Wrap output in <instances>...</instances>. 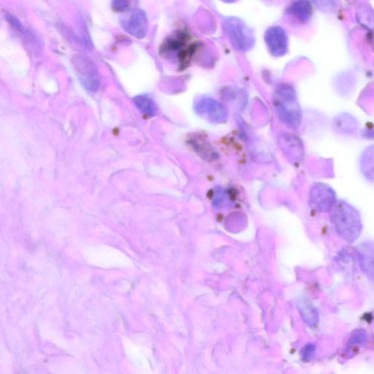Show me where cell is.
I'll return each instance as SVG.
<instances>
[{
	"instance_id": "cell-4",
	"label": "cell",
	"mask_w": 374,
	"mask_h": 374,
	"mask_svg": "<svg viewBox=\"0 0 374 374\" xmlns=\"http://www.w3.org/2000/svg\"><path fill=\"white\" fill-rule=\"evenodd\" d=\"M311 202L317 210L328 213L337 201L334 191L327 185L319 184L315 185L312 190Z\"/></svg>"
},
{
	"instance_id": "cell-6",
	"label": "cell",
	"mask_w": 374,
	"mask_h": 374,
	"mask_svg": "<svg viewBox=\"0 0 374 374\" xmlns=\"http://www.w3.org/2000/svg\"><path fill=\"white\" fill-rule=\"evenodd\" d=\"M265 41L271 54L275 57L284 55L287 50V37L280 27L269 28L265 36Z\"/></svg>"
},
{
	"instance_id": "cell-11",
	"label": "cell",
	"mask_w": 374,
	"mask_h": 374,
	"mask_svg": "<svg viewBox=\"0 0 374 374\" xmlns=\"http://www.w3.org/2000/svg\"><path fill=\"white\" fill-rule=\"evenodd\" d=\"M288 13L297 19L305 20L308 17V6L305 0H297L289 6Z\"/></svg>"
},
{
	"instance_id": "cell-2",
	"label": "cell",
	"mask_w": 374,
	"mask_h": 374,
	"mask_svg": "<svg viewBox=\"0 0 374 374\" xmlns=\"http://www.w3.org/2000/svg\"><path fill=\"white\" fill-rule=\"evenodd\" d=\"M274 104L282 121L292 128L299 126L302 113L294 89L285 85L280 87L275 92Z\"/></svg>"
},
{
	"instance_id": "cell-15",
	"label": "cell",
	"mask_w": 374,
	"mask_h": 374,
	"mask_svg": "<svg viewBox=\"0 0 374 374\" xmlns=\"http://www.w3.org/2000/svg\"><path fill=\"white\" fill-rule=\"evenodd\" d=\"M130 2L131 0H113L112 7L116 11L124 12L129 8Z\"/></svg>"
},
{
	"instance_id": "cell-5",
	"label": "cell",
	"mask_w": 374,
	"mask_h": 374,
	"mask_svg": "<svg viewBox=\"0 0 374 374\" xmlns=\"http://www.w3.org/2000/svg\"><path fill=\"white\" fill-rule=\"evenodd\" d=\"M73 63L81 81L89 89L94 90L99 85V75L94 63L84 56H76L73 59Z\"/></svg>"
},
{
	"instance_id": "cell-16",
	"label": "cell",
	"mask_w": 374,
	"mask_h": 374,
	"mask_svg": "<svg viewBox=\"0 0 374 374\" xmlns=\"http://www.w3.org/2000/svg\"><path fill=\"white\" fill-rule=\"evenodd\" d=\"M315 346L310 345L307 347L305 352V357H308V359H310L312 356L313 355V353L315 352Z\"/></svg>"
},
{
	"instance_id": "cell-9",
	"label": "cell",
	"mask_w": 374,
	"mask_h": 374,
	"mask_svg": "<svg viewBox=\"0 0 374 374\" xmlns=\"http://www.w3.org/2000/svg\"><path fill=\"white\" fill-rule=\"evenodd\" d=\"M196 110L201 115H206L209 119L215 122L224 121L226 118L225 108L214 100H202L198 103Z\"/></svg>"
},
{
	"instance_id": "cell-13",
	"label": "cell",
	"mask_w": 374,
	"mask_h": 374,
	"mask_svg": "<svg viewBox=\"0 0 374 374\" xmlns=\"http://www.w3.org/2000/svg\"><path fill=\"white\" fill-rule=\"evenodd\" d=\"M135 103L138 108L145 115L152 116L155 111V106L153 101L145 96H137Z\"/></svg>"
},
{
	"instance_id": "cell-14",
	"label": "cell",
	"mask_w": 374,
	"mask_h": 374,
	"mask_svg": "<svg viewBox=\"0 0 374 374\" xmlns=\"http://www.w3.org/2000/svg\"><path fill=\"white\" fill-rule=\"evenodd\" d=\"M368 336L364 330H356L352 333L347 344L348 347L364 346L367 344Z\"/></svg>"
},
{
	"instance_id": "cell-12",
	"label": "cell",
	"mask_w": 374,
	"mask_h": 374,
	"mask_svg": "<svg viewBox=\"0 0 374 374\" xmlns=\"http://www.w3.org/2000/svg\"><path fill=\"white\" fill-rule=\"evenodd\" d=\"M301 311L305 321L311 325V326H316L319 322V315L316 308L308 302L302 303Z\"/></svg>"
},
{
	"instance_id": "cell-7",
	"label": "cell",
	"mask_w": 374,
	"mask_h": 374,
	"mask_svg": "<svg viewBox=\"0 0 374 374\" xmlns=\"http://www.w3.org/2000/svg\"><path fill=\"white\" fill-rule=\"evenodd\" d=\"M357 259L368 279L374 283V242L366 240L356 248Z\"/></svg>"
},
{
	"instance_id": "cell-17",
	"label": "cell",
	"mask_w": 374,
	"mask_h": 374,
	"mask_svg": "<svg viewBox=\"0 0 374 374\" xmlns=\"http://www.w3.org/2000/svg\"><path fill=\"white\" fill-rule=\"evenodd\" d=\"M222 1L226 2V3H232L235 1V0H222Z\"/></svg>"
},
{
	"instance_id": "cell-3",
	"label": "cell",
	"mask_w": 374,
	"mask_h": 374,
	"mask_svg": "<svg viewBox=\"0 0 374 374\" xmlns=\"http://www.w3.org/2000/svg\"><path fill=\"white\" fill-rule=\"evenodd\" d=\"M224 27L227 35L238 50H249L253 43V37L245 24L238 20L230 19L226 21Z\"/></svg>"
},
{
	"instance_id": "cell-10",
	"label": "cell",
	"mask_w": 374,
	"mask_h": 374,
	"mask_svg": "<svg viewBox=\"0 0 374 374\" xmlns=\"http://www.w3.org/2000/svg\"><path fill=\"white\" fill-rule=\"evenodd\" d=\"M361 169L367 180L374 182V145L370 146L362 154Z\"/></svg>"
},
{
	"instance_id": "cell-8",
	"label": "cell",
	"mask_w": 374,
	"mask_h": 374,
	"mask_svg": "<svg viewBox=\"0 0 374 374\" xmlns=\"http://www.w3.org/2000/svg\"><path fill=\"white\" fill-rule=\"evenodd\" d=\"M124 29L132 36L143 38L148 29V20L145 12L141 10L134 11L124 24Z\"/></svg>"
},
{
	"instance_id": "cell-1",
	"label": "cell",
	"mask_w": 374,
	"mask_h": 374,
	"mask_svg": "<svg viewBox=\"0 0 374 374\" xmlns=\"http://www.w3.org/2000/svg\"><path fill=\"white\" fill-rule=\"evenodd\" d=\"M331 220L336 233L348 243H354L361 236L363 231L361 215L347 202H336L331 210Z\"/></svg>"
}]
</instances>
